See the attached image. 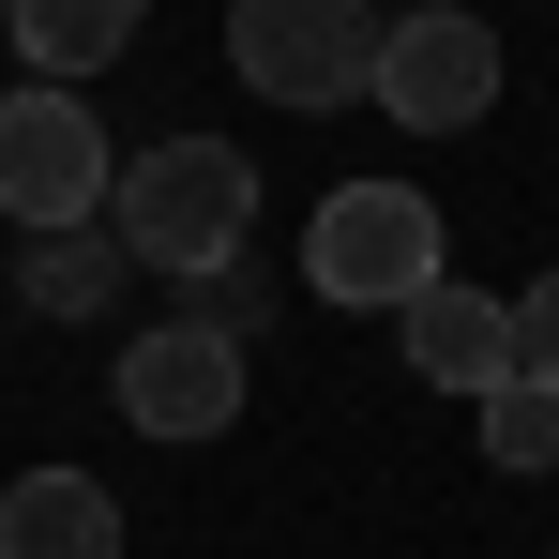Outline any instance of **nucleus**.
Instances as JSON below:
<instances>
[{"label":"nucleus","instance_id":"obj_1","mask_svg":"<svg viewBox=\"0 0 559 559\" xmlns=\"http://www.w3.org/2000/svg\"><path fill=\"white\" fill-rule=\"evenodd\" d=\"M242 227H258V167H242L227 136L121 152V182H106V242H121L136 273H227Z\"/></svg>","mask_w":559,"mask_h":559},{"label":"nucleus","instance_id":"obj_2","mask_svg":"<svg viewBox=\"0 0 559 559\" xmlns=\"http://www.w3.org/2000/svg\"><path fill=\"white\" fill-rule=\"evenodd\" d=\"M439 273H454V242H439V197L424 182H333L318 227H302V287L348 302V318H408Z\"/></svg>","mask_w":559,"mask_h":559},{"label":"nucleus","instance_id":"obj_3","mask_svg":"<svg viewBox=\"0 0 559 559\" xmlns=\"http://www.w3.org/2000/svg\"><path fill=\"white\" fill-rule=\"evenodd\" d=\"M106 182H121V152H106L92 92H0V212H15V242L106 227Z\"/></svg>","mask_w":559,"mask_h":559},{"label":"nucleus","instance_id":"obj_4","mask_svg":"<svg viewBox=\"0 0 559 559\" xmlns=\"http://www.w3.org/2000/svg\"><path fill=\"white\" fill-rule=\"evenodd\" d=\"M227 61L273 106H364L378 76V0H227Z\"/></svg>","mask_w":559,"mask_h":559},{"label":"nucleus","instance_id":"obj_5","mask_svg":"<svg viewBox=\"0 0 559 559\" xmlns=\"http://www.w3.org/2000/svg\"><path fill=\"white\" fill-rule=\"evenodd\" d=\"M364 106H393L408 136H468V121L499 106V31H484L468 0L378 15V76H364Z\"/></svg>","mask_w":559,"mask_h":559},{"label":"nucleus","instance_id":"obj_6","mask_svg":"<svg viewBox=\"0 0 559 559\" xmlns=\"http://www.w3.org/2000/svg\"><path fill=\"white\" fill-rule=\"evenodd\" d=\"M121 424H136V439H227V424H242V348L197 333V318H152V333L121 348Z\"/></svg>","mask_w":559,"mask_h":559},{"label":"nucleus","instance_id":"obj_7","mask_svg":"<svg viewBox=\"0 0 559 559\" xmlns=\"http://www.w3.org/2000/svg\"><path fill=\"white\" fill-rule=\"evenodd\" d=\"M393 333H408V378H424V393H499V378H514V302H499V287L439 273Z\"/></svg>","mask_w":559,"mask_h":559},{"label":"nucleus","instance_id":"obj_8","mask_svg":"<svg viewBox=\"0 0 559 559\" xmlns=\"http://www.w3.org/2000/svg\"><path fill=\"white\" fill-rule=\"evenodd\" d=\"M0 559H121V499L92 468H15L0 484Z\"/></svg>","mask_w":559,"mask_h":559},{"label":"nucleus","instance_id":"obj_9","mask_svg":"<svg viewBox=\"0 0 559 559\" xmlns=\"http://www.w3.org/2000/svg\"><path fill=\"white\" fill-rule=\"evenodd\" d=\"M0 31L31 46V76H46V92H76V76H106V61L152 31V0H0Z\"/></svg>","mask_w":559,"mask_h":559},{"label":"nucleus","instance_id":"obj_10","mask_svg":"<svg viewBox=\"0 0 559 559\" xmlns=\"http://www.w3.org/2000/svg\"><path fill=\"white\" fill-rule=\"evenodd\" d=\"M136 273L106 227H46V242H15V287H31V318H106V287Z\"/></svg>","mask_w":559,"mask_h":559},{"label":"nucleus","instance_id":"obj_11","mask_svg":"<svg viewBox=\"0 0 559 559\" xmlns=\"http://www.w3.org/2000/svg\"><path fill=\"white\" fill-rule=\"evenodd\" d=\"M484 408V468H559V378H499V393H468Z\"/></svg>","mask_w":559,"mask_h":559},{"label":"nucleus","instance_id":"obj_12","mask_svg":"<svg viewBox=\"0 0 559 559\" xmlns=\"http://www.w3.org/2000/svg\"><path fill=\"white\" fill-rule=\"evenodd\" d=\"M514 378H559V273L514 287Z\"/></svg>","mask_w":559,"mask_h":559}]
</instances>
